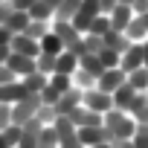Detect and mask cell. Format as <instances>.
Instances as JSON below:
<instances>
[{"instance_id":"1","label":"cell","mask_w":148,"mask_h":148,"mask_svg":"<svg viewBox=\"0 0 148 148\" xmlns=\"http://www.w3.org/2000/svg\"><path fill=\"white\" fill-rule=\"evenodd\" d=\"M102 128L108 131V142L113 145V142H119V139H131L134 136V131H136V122L125 113V110H108L105 116H102Z\"/></svg>"},{"instance_id":"2","label":"cell","mask_w":148,"mask_h":148,"mask_svg":"<svg viewBox=\"0 0 148 148\" xmlns=\"http://www.w3.org/2000/svg\"><path fill=\"white\" fill-rule=\"evenodd\" d=\"M41 96L38 93H29L26 99H21L18 105H12V122L15 125H26L29 119H35L38 116V110H41Z\"/></svg>"},{"instance_id":"3","label":"cell","mask_w":148,"mask_h":148,"mask_svg":"<svg viewBox=\"0 0 148 148\" xmlns=\"http://www.w3.org/2000/svg\"><path fill=\"white\" fill-rule=\"evenodd\" d=\"M82 105H84L87 110L105 116L108 110H113V96L105 93V90H99V87H93V90H84V93H82Z\"/></svg>"},{"instance_id":"4","label":"cell","mask_w":148,"mask_h":148,"mask_svg":"<svg viewBox=\"0 0 148 148\" xmlns=\"http://www.w3.org/2000/svg\"><path fill=\"white\" fill-rule=\"evenodd\" d=\"M125 84H128V73H125L122 67H110V70H105L102 76L96 79V87L105 90V93H110V96H113L119 87H125Z\"/></svg>"},{"instance_id":"5","label":"cell","mask_w":148,"mask_h":148,"mask_svg":"<svg viewBox=\"0 0 148 148\" xmlns=\"http://www.w3.org/2000/svg\"><path fill=\"white\" fill-rule=\"evenodd\" d=\"M67 119L76 125V128H96V125H102V113H93V110H87L84 105L73 108V110L67 113Z\"/></svg>"},{"instance_id":"6","label":"cell","mask_w":148,"mask_h":148,"mask_svg":"<svg viewBox=\"0 0 148 148\" xmlns=\"http://www.w3.org/2000/svg\"><path fill=\"white\" fill-rule=\"evenodd\" d=\"M26 96H29V90H26V84L21 79H15L9 84H0V102H3V105H18Z\"/></svg>"},{"instance_id":"7","label":"cell","mask_w":148,"mask_h":148,"mask_svg":"<svg viewBox=\"0 0 148 148\" xmlns=\"http://www.w3.org/2000/svg\"><path fill=\"white\" fill-rule=\"evenodd\" d=\"M6 67L15 73L18 79H26L29 73H35V58H29V55H21V52H9V58H6Z\"/></svg>"},{"instance_id":"8","label":"cell","mask_w":148,"mask_h":148,"mask_svg":"<svg viewBox=\"0 0 148 148\" xmlns=\"http://www.w3.org/2000/svg\"><path fill=\"white\" fill-rule=\"evenodd\" d=\"M9 49L12 52H21V55H29V58H38V52H41V44L35 41V38H29V35H15L12 38V44H9Z\"/></svg>"},{"instance_id":"9","label":"cell","mask_w":148,"mask_h":148,"mask_svg":"<svg viewBox=\"0 0 148 148\" xmlns=\"http://www.w3.org/2000/svg\"><path fill=\"white\" fill-rule=\"evenodd\" d=\"M142 44H145V41H142ZM142 44H131V47L122 52L119 67H122L125 73H134V70H139V67H142Z\"/></svg>"},{"instance_id":"10","label":"cell","mask_w":148,"mask_h":148,"mask_svg":"<svg viewBox=\"0 0 148 148\" xmlns=\"http://www.w3.org/2000/svg\"><path fill=\"white\" fill-rule=\"evenodd\" d=\"M79 105H82V90L70 87L67 93H61V99H58V102H55L52 108H55V113H58V116H67V113H70L73 108H79Z\"/></svg>"},{"instance_id":"11","label":"cell","mask_w":148,"mask_h":148,"mask_svg":"<svg viewBox=\"0 0 148 148\" xmlns=\"http://www.w3.org/2000/svg\"><path fill=\"white\" fill-rule=\"evenodd\" d=\"M108 18H110V26H113L116 32H125V26L134 21V9H131V6H125V3H116V6H113V12H110Z\"/></svg>"},{"instance_id":"12","label":"cell","mask_w":148,"mask_h":148,"mask_svg":"<svg viewBox=\"0 0 148 148\" xmlns=\"http://www.w3.org/2000/svg\"><path fill=\"white\" fill-rule=\"evenodd\" d=\"M79 70V55L73 49H64L61 55H55V73H61V76H73V73Z\"/></svg>"},{"instance_id":"13","label":"cell","mask_w":148,"mask_h":148,"mask_svg":"<svg viewBox=\"0 0 148 148\" xmlns=\"http://www.w3.org/2000/svg\"><path fill=\"white\" fill-rule=\"evenodd\" d=\"M128 116H131L136 125H148V93H136V102L131 105Z\"/></svg>"},{"instance_id":"14","label":"cell","mask_w":148,"mask_h":148,"mask_svg":"<svg viewBox=\"0 0 148 148\" xmlns=\"http://www.w3.org/2000/svg\"><path fill=\"white\" fill-rule=\"evenodd\" d=\"M29 12H21V9H12V15H9V21L3 23L12 35H21V32H26V26H29Z\"/></svg>"},{"instance_id":"15","label":"cell","mask_w":148,"mask_h":148,"mask_svg":"<svg viewBox=\"0 0 148 148\" xmlns=\"http://www.w3.org/2000/svg\"><path fill=\"white\" fill-rule=\"evenodd\" d=\"M79 139H82L84 148L87 145H96V142H108V131L102 125H96V128H79Z\"/></svg>"},{"instance_id":"16","label":"cell","mask_w":148,"mask_h":148,"mask_svg":"<svg viewBox=\"0 0 148 148\" xmlns=\"http://www.w3.org/2000/svg\"><path fill=\"white\" fill-rule=\"evenodd\" d=\"M38 44H41V52H47V55H61V52L67 49V47H64V41H61L52 29H49V32H47Z\"/></svg>"},{"instance_id":"17","label":"cell","mask_w":148,"mask_h":148,"mask_svg":"<svg viewBox=\"0 0 148 148\" xmlns=\"http://www.w3.org/2000/svg\"><path fill=\"white\" fill-rule=\"evenodd\" d=\"M134 102H136V90H131L128 84H125V87H119V90L113 93V108H116V110H125V113H128Z\"/></svg>"},{"instance_id":"18","label":"cell","mask_w":148,"mask_h":148,"mask_svg":"<svg viewBox=\"0 0 148 148\" xmlns=\"http://www.w3.org/2000/svg\"><path fill=\"white\" fill-rule=\"evenodd\" d=\"M128 87L136 93H148V67H139L134 73H128Z\"/></svg>"},{"instance_id":"19","label":"cell","mask_w":148,"mask_h":148,"mask_svg":"<svg viewBox=\"0 0 148 148\" xmlns=\"http://www.w3.org/2000/svg\"><path fill=\"white\" fill-rule=\"evenodd\" d=\"M79 67H82V70H87L90 76H96V79L105 73V67H102V61H99V55H96V52H84V55L79 58Z\"/></svg>"},{"instance_id":"20","label":"cell","mask_w":148,"mask_h":148,"mask_svg":"<svg viewBox=\"0 0 148 148\" xmlns=\"http://www.w3.org/2000/svg\"><path fill=\"white\" fill-rule=\"evenodd\" d=\"M52 128H55V134H58V142H64V139H70V136H76V134H79V128L73 125L67 116H55Z\"/></svg>"},{"instance_id":"21","label":"cell","mask_w":148,"mask_h":148,"mask_svg":"<svg viewBox=\"0 0 148 148\" xmlns=\"http://www.w3.org/2000/svg\"><path fill=\"white\" fill-rule=\"evenodd\" d=\"M29 18H32V21H49V23H52V21H55V9L47 3V0H38V3L29 9Z\"/></svg>"},{"instance_id":"22","label":"cell","mask_w":148,"mask_h":148,"mask_svg":"<svg viewBox=\"0 0 148 148\" xmlns=\"http://www.w3.org/2000/svg\"><path fill=\"white\" fill-rule=\"evenodd\" d=\"M73 87L82 90V93H84V90H93V87H96V76H90L87 70H82V67H79L76 73H73Z\"/></svg>"},{"instance_id":"23","label":"cell","mask_w":148,"mask_h":148,"mask_svg":"<svg viewBox=\"0 0 148 148\" xmlns=\"http://www.w3.org/2000/svg\"><path fill=\"white\" fill-rule=\"evenodd\" d=\"M105 47H110V49H116V52L122 55V52L131 47V41L125 38V32H116V29H110V32L105 35Z\"/></svg>"},{"instance_id":"24","label":"cell","mask_w":148,"mask_h":148,"mask_svg":"<svg viewBox=\"0 0 148 148\" xmlns=\"http://www.w3.org/2000/svg\"><path fill=\"white\" fill-rule=\"evenodd\" d=\"M82 6V0H61V6L55 9V21H73Z\"/></svg>"},{"instance_id":"25","label":"cell","mask_w":148,"mask_h":148,"mask_svg":"<svg viewBox=\"0 0 148 148\" xmlns=\"http://www.w3.org/2000/svg\"><path fill=\"white\" fill-rule=\"evenodd\" d=\"M21 82L26 84V90H29V93H41V90L47 87L49 76H44V73H38V70H35V73H29V76H26V79H21Z\"/></svg>"},{"instance_id":"26","label":"cell","mask_w":148,"mask_h":148,"mask_svg":"<svg viewBox=\"0 0 148 148\" xmlns=\"http://www.w3.org/2000/svg\"><path fill=\"white\" fill-rule=\"evenodd\" d=\"M49 29H52V23H49V21H29V26H26V32H23V35H29V38L41 41Z\"/></svg>"},{"instance_id":"27","label":"cell","mask_w":148,"mask_h":148,"mask_svg":"<svg viewBox=\"0 0 148 148\" xmlns=\"http://www.w3.org/2000/svg\"><path fill=\"white\" fill-rule=\"evenodd\" d=\"M35 70L44 73V76H52V73H55V55L38 52V58H35Z\"/></svg>"},{"instance_id":"28","label":"cell","mask_w":148,"mask_h":148,"mask_svg":"<svg viewBox=\"0 0 148 148\" xmlns=\"http://www.w3.org/2000/svg\"><path fill=\"white\" fill-rule=\"evenodd\" d=\"M47 84H49L55 93H67V90L73 87V76H61V73H52Z\"/></svg>"},{"instance_id":"29","label":"cell","mask_w":148,"mask_h":148,"mask_svg":"<svg viewBox=\"0 0 148 148\" xmlns=\"http://www.w3.org/2000/svg\"><path fill=\"white\" fill-rule=\"evenodd\" d=\"M96 55H99V61H102V67H105V70H110V67H119V58H122V55H119L116 49H110V47H102Z\"/></svg>"},{"instance_id":"30","label":"cell","mask_w":148,"mask_h":148,"mask_svg":"<svg viewBox=\"0 0 148 148\" xmlns=\"http://www.w3.org/2000/svg\"><path fill=\"white\" fill-rule=\"evenodd\" d=\"M38 148H58V134L52 125H44V131L38 136Z\"/></svg>"},{"instance_id":"31","label":"cell","mask_w":148,"mask_h":148,"mask_svg":"<svg viewBox=\"0 0 148 148\" xmlns=\"http://www.w3.org/2000/svg\"><path fill=\"white\" fill-rule=\"evenodd\" d=\"M110 29H113V26H110V18H108V15H99V18H93V23H90V35H99V38H105Z\"/></svg>"},{"instance_id":"32","label":"cell","mask_w":148,"mask_h":148,"mask_svg":"<svg viewBox=\"0 0 148 148\" xmlns=\"http://www.w3.org/2000/svg\"><path fill=\"white\" fill-rule=\"evenodd\" d=\"M79 15H84V18H99L102 15V6H99V0H82V6H79Z\"/></svg>"},{"instance_id":"33","label":"cell","mask_w":148,"mask_h":148,"mask_svg":"<svg viewBox=\"0 0 148 148\" xmlns=\"http://www.w3.org/2000/svg\"><path fill=\"white\" fill-rule=\"evenodd\" d=\"M131 142H134V148H148V125H136Z\"/></svg>"},{"instance_id":"34","label":"cell","mask_w":148,"mask_h":148,"mask_svg":"<svg viewBox=\"0 0 148 148\" xmlns=\"http://www.w3.org/2000/svg\"><path fill=\"white\" fill-rule=\"evenodd\" d=\"M102 47H105V38H99V35H90V32L84 35V49H87V52H99Z\"/></svg>"},{"instance_id":"35","label":"cell","mask_w":148,"mask_h":148,"mask_svg":"<svg viewBox=\"0 0 148 148\" xmlns=\"http://www.w3.org/2000/svg\"><path fill=\"white\" fill-rule=\"evenodd\" d=\"M9 125H15V122H12V105H3V102H0V131H6Z\"/></svg>"},{"instance_id":"36","label":"cell","mask_w":148,"mask_h":148,"mask_svg":"<svg viewBox=\"0 0 148 148\" xmlns=\"http://www.w3.org/2000/svg\"><path fill=\"white\" fill-rule=\"evenodd\" d=\"M18 76H15V73L6 67V64H0V84H9V82H15Z\"/></svg>"},{"instance_id":"37","label":"cell","mask_w":148,"mask_h":148,"mask_svg":"<svg viewBox=\"0 0 148 148\" xmlns=\"http://www.w3.org/2000/svg\"><path fill=\"white\" fill-rule=\"evenodd\" d=\"M9 3H12V9H21V12H29L35 3H38V0H9Z\"/></svg>"},{"instance_id":"38","label":"cell","mask_w":148,"mask_h":148,"mask_svg":"<svg viewBox=\"0 0 148 148\" xmlns=\"http://www.w3.org/2000/svg\"><path fill=\"white\" fill-rule=\"evenodd\" d=\"M9 15H12V3H9V0H3V3H0V26L9 21Z\"/></svg>"},{"instance_id":"39","label":"cell","mask_w":148,"mask_h":148,"mask_svg":"<svg viewBox=\"0 0 148 148\" xmlns=\"http://www.w3.org/2000/svg\"><path fill=\"white\" fill-rule=\"evenodd\" d=\"M58 148H84V145H82V139H79V134H76V136H70V139L58 142Z\"/></svg>"},{"instance_id":"40","label":"cell","mask_w":148,"mask_h":148,"mask_svg":"<svg viewBox=\"0 0 148 148\" xmlns=\"http://www.w3.org/2000/svg\"><path fill=\"white\" fill-rule=\"evenodd\" d=\"M131 9H134V15H145L148 12V0H134Z\"/></svg>"},{"instance_id":"41","label":"cell","mask_w":148,"mask_h":148,"mask_svg":"<svg viewBox=\"0 0 148 148\" xmlns=\"http://www.w3.org/2000/svg\"><path fill=\"white\" fill-rule=\"evenodd\" d=\"M12 38H15V35H12L6 26H0V47H9V44H12Z\"/></svg>"},{"instance_id":"42","label":"cell","mask_w":148,"mask_h":148,"mask_svg":"<svg viewBox=\"0 0 148 148\" xmlns=\"http://www.w3.org/2000/svg\"><path fill=\"white\" fill-rule=\"evenodd\" d=\"M116 3H119V0H99V6H102V15H110Z\"/></svg>"},{"instance_id":"43","label":"cell","mask_w":148,"mask_h":148,"mask_svg":"<svg viewBox=\"0 0 148 148\" xmlns=\"http://www.w3.org/2000/svg\"><path fill=\"white\" fill-rule=\"evenodd\" d=\"M113 148H134V142L131 139H119V142H113Z\"/></svg>"},{"instance_id":"44","label":"cell","mask_w":148,"mask_h":148,"mask_svg":"<svg viewBox=\"0 0 148 148\" xmlns=\"http://www.w3.org/2000/svg\"><path fill=\"white\" fill-rule=\"evenodd\" d=\"M9 52H12L9 47H0V64H6V58H9Z\"/></svg>"},{"instance_id":"45","label":"cell","mask_w":148,"mask_h":148,"mask_svg":"<svg viewBox=\"0 0 148 148\" xmlns=\"http://www.w3.org/2000/svg\"><path fill=\"white\" fill-rule=\"evenodd\" d=\"M142 67H148V41L142 44Z\"/></svg>"},{"instance_id":"46","label":"cell","mask_w":148,"mask_h":148,"mask_svg":"<svg viewBox=\"0 0 148 148\" xmlns=\"http://www.w3.org/2000/svg\"><path fill=\"white\" fill-rule=\"evenodd\" d=\"M87 148H113L110 142H96V145H87Z\"/></svg>"},{"instance_id":"47","label":"cell","mask_w":148,"mask_h":148,"mask_svg":"<svg viewBox=\"0 0 148 148\" xmlns=\"http://www.w3.org/2000/svg\"><path fill=\"white\" fill-rule=\"evenodd\" d=\"M0 148H12V145L6 142V136H3V134H0Z\"/></svg>"},{"instance_id":"48","label":"cell","mask_w":148,"mask_h":148,"mask_svg":"<svg viewBox=\"0 0 148 148\" xmlns=\"http://www.w3.org/2000/svg\"><path fill=\"white\" fill-rule=\"evenodd\" d=\"M47 3H49L52 9H58V6H61V0H47Z\"/></svg>"},{"instance_id":"49","label":"cell","mask_w":148,"mask_h":148,"mask_svg":"<svg viewBox=\"0 0 148 148\" xmlns=\"http://www.w3.org/2000/svg\"><path fill=\"white\" fill-rule=\"evenodd\" d=\"M119 3H125V6H131V3H134V0H119Z\"/></svg>"},{"instance_id":"50","label":"cell","mask_w":148,"mask_h":148,"mask_svg":"<svg viewBox=\"0 0 148 148\" xmlns=\"http://www.w3.org/2000/svg\"><path fill=\"white\" fill-rule=\"evenodd\" d=\"M0 3H3V0H0Z\"/></svg>"},{"instance_id":"51","label":"cell","mask_w":148,"mask_h":148,"mask_svg":"<svg viewBox=\"0 0 148 148\" xmlns=\"http://www.w3.org/2000/svg\"><path fill=\"white\" fill-rule=\"evenodd\" d=\"M15 148H18V145H15Z\"/></svg>"}]
</instances>
